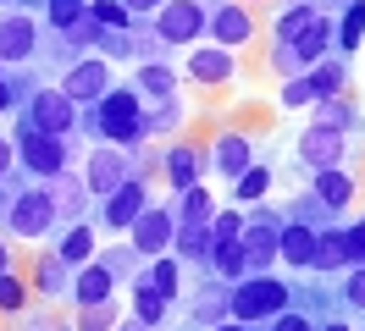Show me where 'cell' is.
Returning a JSON list of instances; mask_svg holds the SVG:
<instances>
[{"mask_svg":"<svg viewBox=\"0 0 365 331\" xmlns=\"http://www.w3.org/2000/svg\"><path fill=\"white\" fill-rule=\"evenodd\" d=\"M138 94L133 88H116V94H100V132L111 144H133L138 138Z\"/></svg>","mask_w":365,"mask_h":331,"instance_id":"obj_1","label":"cell"},{"mask_svg":"<svg viewBox=\"0 0 365 331\" xmlns=\"http://www.w3.org/2000/svg\"><path fill=\"white\" fill-rule=\"evenodd\" d=\"M288 304V287L282 282H266V276H255V282H244L238 293H232V320H260V315H277V309Z\"/></svg>","mask_w":365,"mask_h":331,"instance_id":"obj_2","label":"cell"},{"mask_svg":"<svg viewBox=\"0 0 365 331\" xmlns=\"http://www.w3.org/2000/svg\"><path fill=\"white\" fill-rule=\"evenodd\" d=\"M200 28H205V11H200L194 0H166V6H160V17H155V33L166 44H188Z\"/></svg>","mask_w":365,"mask_h":331,"instance_id":"obj_3","label":"cell"},{"mask_svg":"<svg viewBox=\"0 0 365 331\" xmlns=\"http://www.w3.org/2000/svg\"><path fill=\"white\" fill-rule=\"evenodd\" d=\"M23 166H28V172L56 177L61 166H67V149L56 144V132H39L34 122H23Z\"/></svg>","mask_w":365,"mask_h":331,"instance_id":"obj_4","label":"cell"},{"mask_svg":"<svg viewBox=\"0 0 365 331\" xmlns=\"http://www.w3.org/2000/svg\"><path fill=\"white\" fill-rule=\"evenodd\" d=\"M50 221H56V204H50V194H39V188H34V194H23L17 204H11V232H17V238H28V243L45 238Z\"/></svg>","mask_w":365,"mask_h":331,"instance_id":"obj_5","label":"cell"},{"mask_svg":"<svg viewBox=\"0 0 365 331\" xmlns=\"http://www.w3.org/2000/svg\"><path fill=\"white\" fill-rule=\"evenodd\" d=\"M172 238H178V216H172V210H150V204H144L133 216V248L138 254H160Z\"/></svg>","mask_w":365,"mask_h":331,"instance_id":"obj_6","label":"cell"},{"mask_svg":"<svg viewBox=\"0 0 365 331\" xmlns=\"http://www.w3.org/2000/svg\"><path fill=\"white\" fill-rule=\"evenodd\" d=\"M72 122H78V105H72L61 88H50V94L34 100V127L39 132H56V138H61V132H72Z\"/></svg>","mask_w":365,"mask_h":331,"instance_id":"obj_7","label":"cell"},{"mask_svg":"<svg viewBox=\"0 0 365 331\" xmlns=\"http://www.w3.org/2000/svg\"><path fill=\"white\" fill-rule=\"evenodd\" d=\"M128 182V154L116 149V144H106V149L89 154V188L94 194H111V188H122Z\"/></svg>","mask_w":365,"mask_h":331,"instance_id":"obj_8","label":"cell"},{"mask_svg":"<svg viewBox=\"0 0 365 331\" xmlns=\"http://www.w3.org/2000/svg\"><path fill=\"white\" fill-rule=\"evenodd\" d=\"M106 83H111V66H106V61H83V66H72V72H67V88H61V94H67L72 105H83V100H100Z\"/></svg>","mask_w":365,"mask_h":331,"instance_id":"obj_9","label":"cell"},{"mask_svg":"<svg viewBox=\"0 0 365 331\" xmlns=\"http://www.w3.org/2000/svg\"><path fill=\"white\" fill-rule=\"evenodd\" d=\"M299 154H304L316 172H327V166H338V160H343V132L338 127H310L304 138H299Z\"/></svg>","mask_w":365,"mask_h":331,"instance_id":"obj_10","label":"cell"},{"mask_svg":"<svg viewBox=\"0 0 365 331\" xmlns=\"http://www.w3.org/2000/svg\"><path fill=\"white\" fill-rule=\"evenodd\" d=\"M188 78H194V83H227V78H232L227 44H205V50H194V56H188Z\"/></svg>","mask_w":365,"mask_h":331,"instance_id":"obj_11","label":"cell"},{"mask_svg":"<svg viewBox=\"0 0 365 331\" xmlns=\"http://www.w3.org/2000/svg\"><path fill=\"white\" fill-rule=\"evenodd\" d=\"M28 56H34V22L0 17V61H28Z\"/></svg>","mask_w":365,"mask_h":331,"instance_id":"obj_12","label":"cell"},{"mask_svg":"<svg viewBox=\"0 0 365 331\" xmlns=\"http://www.w3.org/2000/svg\"><path fill=\"white\" fill-rule=\"evenodd\" d=\"M144 210V182H122V188H111V199H106V221L111 226H133V216Z\"/></svg>","mask_w":365,"mask_h":331,"instance_id":"obj_13","label":"cell"},{"mask_svg":"<svg viewBox=\"0 0 365 331\" xmlns=\"http://www.w3.org/2000/svg\"><path fill=\"white\" fill-rule=\"evenodd\" d=\"M238 243H244V265L260 270V265L277 254V226H272V221H255L250 232H238Z\"/></svg>","mask_w":365,"mask_h":331,"instance_id":"obj_14","label":"cell"},{"mask_svg":"<svg viewBox=\"0 0 365 331\" xmlns=\"http://www.w3.org/2000/svg\"><path fill=\"white\" fill-rule=\"evenodd\" d=\"M277 254L282 260H294V265H310V254H316V232L310 226H277Z\"/></svg>","mask_w":365,"mask_h":331,"instance_id":"obj_15","label":"cell"},{"mask_svg":"<svg viewBox=\"0 0 365 331\" xmlns=\"http://www.w3.org/2000/svg\"><path fill=\"white\" fill-rule=\"evenodd\" d=\"M210 28H216V39L222 44H244L255 33V22L244 6H222V11H210Z\"/></svg>","mask_w":365,"mask_h":331,"instance_id":"obj_16","label":"cell"},{"mask_svg":"<svg viewBox=\"0 0 365 331\" xmlns=\"http://www.w3.org/2000/svg\"><path fill=\"white\" fill-rule=\"evenodd\" d=\"M111 270H106V265H89L83 260V270H78V304L89 309V304H106V298H111Z\"/></svg>","mask_w":365,"mask_h":331,"instance_id":"obj_17","label":"cell"},{"mask_svg":"<svg viewBox=\"0 0 365 331\" xmlns=\"http://www.w3.org/2000/svg\"><path fill=\"white\" fill-rule=\"evenodd\" d=\"M316 194L327 199V204H349V199H354V182H349L343 166H327V172H316Z\"/></svg>","mask_w":365,"mask_h":331,"instance_id":"obj_18","label":"cell"},{"mask_svg":"<svg viewBox=\"0 0 365 331\" xmlns=\"http://www.w3.org/2000/svg\"><path fill=\"white\" fill-rule=\"evenodd\" d=\"M166 172H172V188H194V177H200V154L178 144V149L166 154Z\"/></svg>","mask_w":365,"mask_h":331,"instance_id":"obj_19","label":"cell"},{"mask_svg":"<svg viewBox=\"0 0 365 331\" xmlns=\"http://www.w3.org/2000/svg\"><path fill=\"white\" fill-rule=\"evenodd\" d=\"M133 315H138V326H160V320H166V298L144 282V287L133 293Z\"/></svg>","mask_w":365,"mask_h":331,"instance_id":"obj_20","label":"cell"},{"mask_svg":"<svg viewBox=\"0 0 365 331\" xmlns=\"http://www.w3.org/2000/svg\"><path fill=\"white\" fill-rule=\"evenodd\" d=\"M216 166H222L227 177H238L244 166H250V144H244L238 132H227V138H222V149H216Z\"/></svg>","mask_w":365,"mask_h":331,"instance_id":"obj_21","label":"cell"},{"mask_svg":"<svg viewBox=\"0 0 365 331\" xmlns=\"http://www.w3.org/2000/svg\"><path fill=\"white\" fill-rule=\"evenodd\" d=\"M182 199H188V204H182V226H205V221L216 216V210H210V194L200 188V182H194V188H182Z\"/></svg>","mask_w":365,"mask_h":331,"instance_id":"obj_22","label":"cell"},{"mask_svg":"<svg viewBox=\"0 0 365 331\" xmlns=\"http://www.w3.org/2000/svg\"><path fill=\"white\" fill-rule=\"evenodd\" d=\"M266 188H272V172H266V166H244V172H238V188H232V194L250 204V199H266Z\"/></svg>","mask_w":365,"mask_h":331,"instance_id":"obj_23","label":"cell"},{"mask_svg":"<svg viewBox=\"0 0 365 331\" xmlns=\"http://www.w3.org/2000/svg\"><path fill=\"white\" fill-rule=\"evenodd\" d=\"M89 254H94V238L83 232V226H72L67 238H61V254H56V260H61V265H83Z\"/></svg>","mask_w":365,"mask_h":331,"instance_id":"obj_24","label":"cell"},{"mask_svg":"<svg viewBox=\"0 0 365 331\" xmlns=\"http://www.w3.org/2000/svg\"><path fill=\"white\" fill-rule=\"evenodd\" d=\"M216 248V265H222V276H244L250 265H244V243L238 238H222V243H210Z\"/></svg>","mask_w":365,"mask_h":331,"instance_id":"obj_25","label":"cell"},{"mask_svg":"<svg viewBox=\"0 0 365 331\" xmlns=\"http://www.w3.org/2000/svg\"><path fill=\"white\" fill-rule=\"evenodd\" d=\"M310 94H316V100H327V94H343V66H338V61H321V66H316V78H310Z\"/></svg>","mask_w":365,"mask_h":331,"instance_id":"obj_26","label":"cell"},{"mask_svg":"<svg viewBox=\"0 0 365 331\" xmlns=\"http://www.w3.org/2000/svg\"><path fill=\"white\" fill-rule=\"evenodd\" d=\"M34 287H39V293H67V265H61V260H45L39 270H34Z\"/></svg>","mask_w":365,"mask_h":331,"instance_id":"obj_27","label":"cell"},{"mask_svg":"<svg viewBox=\"0 0 365 331\" xmlns=\"http://www.w3.org/2000/svg\"><path fill=\"white\" fill-rule=\"evenodd\" d=\"M343 260H349V248H343L338 232H332V238H321L316 254H310V265H321V270H332V265H343Z\"/></svg>","mask_w":365,"mask_h":331,"instance_id":"obj_28","label":"cell"},{"mask_svg":"<svg viewBox=\"0 0 365 331\" xmlns=\"http://www.w3.org/2000/svg\"><path fill=\"white\" fill-rule=\"evenodd\" d=\"M172 83H178V78H172L166 66H144V72H138V88H144V94H160V100L172 94Z\"/></svg>","mask_w":365,"mask_h":331,"instance_id":"obj_29","label":"cell"},{"mask_svg":"<svg viewBox=\"0 0 365 331\" xmlns=\"http://www.w3.org/2000/svg\"><path fill=\"white\" fill-rule=\"evenodd\" d=\"M89 17L100 22V28H128V6H116V0H94Z\"/></svg>","mask_w":365,"mask_h":331,"instance_id":"obj_30","label":"cell"},{"mask_svg":"<svg viewBox=\"0 0 365 331\" xmlns=\"http://www.w3.org/2000/svg\"><path fill=\"white\" fill-rule=\"evenodd\" d=\"M150 287H155L160 298H172V293H178V265H172V260H155V265H150Z\"/></svg>","mask_w":365,"mask_h":331,"instance_id":"obj_31","label":"cell"},{"mask_svg":"<svg viewBox=\"0 0 365 331\" xmlns=\"http://www.w3.org/2000/svg\"><path fill=\"white\" fill-rule=\"evenodd\" d=\"M343 122H349V105H343L338 94H327V100H321V110H316V127H338V132H343Z\"/></svg>","mask_w":365,"mask_h":331,"instance_id":"obj_32","label":"cell"},{"mask_svg":"<svg viewBox=\"0 0 365 331\" xmlns=\"http://www.w3.org/2000/svg\"><path fill=\"white\" fill-rule=\"evenodd\" d=\"M360 39H365V6H354V11L343 17V28H338V44H343V50H354Z\"/></svg>","mask_w":365,"mask_h":331,"instance_id":"obj_33","label":"cell"},{"mask_svg":"<svg viewBox=\"0 0 365 331\" xmlns=\"http://www.w3.org/2000/svg\"><path fill=\"white\" fill-rule=\"evenodd\" d=\"M83 11H89L83 0H50V22H56V28H72Z\"/></svg>","mask_w":365,"mask_h":331,"instance_id":"obj_34","label":"cell"},{"mask_svg":"<svg viewBox=\"0 0 365 331\" xmlns=\"http://www.w3.org/2000/svg\"><path fill=\"white\" fill-rule=\"evenodd\" d=\"M304 22H310V6H288V11H282V22H277V39L288 44L299 28H304Z\"/></svg>","mask_w":365,"mask_h":331,"instance_id":"obj_35","label":"cell"},{"mask_svg":"<svg viewBox=\"0 0 365 331\" xmlns=\"http://www.w3.org/2000/svg\"><path fill=\"white\" fill-rule=\"evenodd\" d=\"M23 304V276H6L0 270V309H17Z\"/></svg>","mask_w":365,"mask_h":331,"instance_id":"obj_36","label":"cell"},{"mask_svg":"<svg viewBox=\"0 0 365 331\" xmlns=\"http://www.w3.org/2000/svg\"><path fill=\"white\" fill-rule=\"evenodd\" d=\"M106 326H111V309H106V304L83 309V331H106Z\"/></svg>","mask_w":365,"mask_h":331,"instance_id":"obj_37","label":"cell"},{"mask_svg":"<svg viewBox=\"0 0 365 331\" xmlns=\"http://www.w3.org/2000/svg\"><path fill=\"white\" fill-rule=\"evenodd\" d=\"M244 232V221L238 216H216V232H210V243H222V238H238Z\"/></svg>","mask_w":365,"mask_h":331,"instance_id":"obj_38","label":"cell"},{"mask_svg":"<svg viewBox=\"0 0 365 331\" xmlns=\"http://www.w3.org/2000/svg\"><path fill=\"white\" fill-rule=\"evenodd\" d=\"M316 94H310V83H288L282 88V105H310Z\"/></svg>","mask_w":365,"mask_h":331,"instance_id":"obj_39","label":"cell"},{"mask_svg":"<svg viewBox=\"0 0 365 331\" xmlns=\"http://www.w3.org/2000/svg\"><path fill=\"white\" fill-rule=\"evenodd\" d=\"M343 248H349V260H365V221L349 232V238H343Z\"/></svg>","mask_w":365,"mask_h":331,"instance_id":"obj_40","label":"cell"},{"mask_svg":"<svg viewBox=\"0 0 365 331\" xmlns=\"http://www.w3.org/2000/svg\"><path fill=\"white\" fill-rule=\"evenodd\" d=\"M343 293H349V304H360V309H365V265L349 276V287H343Z\"/></svg>","mask_w":365,"mask_h":331,"instance_id":"obj_41","label":"cell"},{"mask_svg":"<svg viewBox=\"0 0 365 331\" xmlns=\"http://www.w3.org/2000/svg\"><path fill=\"white\" fill-rule=\"evenodd\" d=\"M277 331H310V320H299V315H282V320H277Z\"/></svg>","mask_w":365,"mask_h":331,"instance_id":"obj_42","label":"cell"},{"mask_svg":"<svg viewBox=\"0 0 365 331\" xmlns=\"http://www.w3.org/2000/svg\"><path fill=\"white\" fill-rule=\"evenodd\" d=\"M23 331H67V326H61V320H45V315H39V320H28Z\"/></svg>","mask_w":365,"mask_h":331,"instance_id":"obj_43","label":"cell"},{"mask_svg":"<svg viewBox=\"0 0 365 331\" xmlns=\"http://www.w3.org/2000/svg\"><path fill=\"white\" fill-rule=\"evenodd\" d=\"M128 11H150V6H160V0H122Z\"/></svg>","mask_w":365,"mask_h":331,"instance_id":"obj_44","label":"cell"},{"mask_svg":"<svg viewBox=\"0 0 365 331\" xmlns=\"http://www.w3.org/2000/svg\"><path fill=\"white\" fill-rule=\"evenodd\" d=\"M6 166H11V149H6V138H0V172H6Z\"/></svg>","mask_w":365,"mask_h":331,"instance_id":"obj_45","label":"cell"},{"mask_svg":"<svg viewBox=\"0 0 365 331\" xmlns=\"http://www.w3.org/2000/svg\"><path fill=\"white\" fill-rule=\"evenodd\" d=\"M216 331H250V326H244V320H227V326H216Z\"/></svg>","mask_w":365,"mask_h":331,"instance_id":"obj_46","label":"cell"},{"mask_svg":"<svg viewBox=\"0 0 365 331\" xmlns=\"http://www.w3.org/2000/svg\"><path fill=\"white\" fill-rule=\"evenodd\" d=\"M6 105H11V88H6V83H0V110H6Z\"/></svg>","mask_w":365,"mask_h":331,"instance_id":"obj_47","label":"cell"},{"mask_svg":"<svg viewBox=\"0 0 365 331\" xmlns=\"http://www.w3.org/2000/svg\"><path fill=\"white\" fill-rule=\"evenodd\" d=\"M6 265H11V260H6V248H0V270H6Z\"/></svg>","mask_w":365,"mask_h":331,"instance_id":"obj_48","label":"cell"},{"mask_svg":"<svg viewBox=\"0 0 365 331\" xmlns=\"http://www.w3.org/2000/svg\"><path fill=\"white\" fill-rule=\"evenodd\" d=\"M327 331H349V326H327Z\"/></svg>","mask_w":365,"mask_h":331,"instance_id":"obj_49","label":"cell"},{"mask_svg":"<svg viewBox=\"0 0 365 331\" xmlns=\"http://www.w3.org/2000/svg\"><path fill=\"white\" fill-rule=\"evenodd\" d=\"M128 331H144V326H128Z\"/></svg>","mask_w":365,"mask_h":331,"instance_id":"obj_50","label":"cell"}]
</instances>
